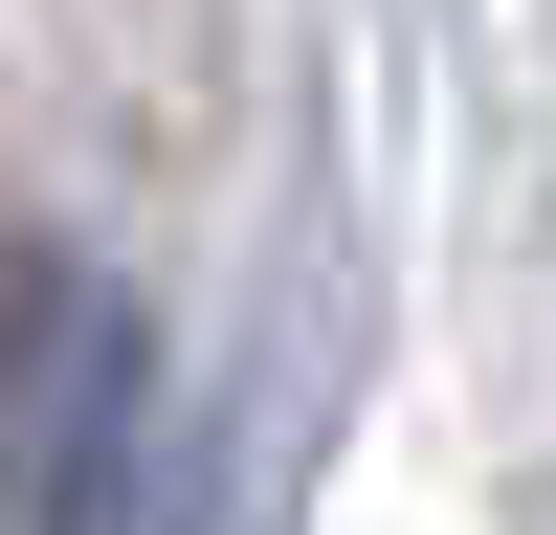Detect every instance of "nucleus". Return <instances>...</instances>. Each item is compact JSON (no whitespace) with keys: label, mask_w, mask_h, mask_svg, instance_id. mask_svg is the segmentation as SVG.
I'll use <instances>...</instances> for the list:
<instances>
[{"label":"nucleus","mask_w":556,"mask_h":535,"mask_svg":"<svg viewBox=\"0 0 556 535\" xmlns=\"http://www.w3.org/2000/svg\"><path fill=\"white\" fill-rule=\"evenodd\" d=\"M156 312L89 246H0V535H134L156 513Z\"/></svg>","instance_id":"nucleus-1"}]
</instances>
